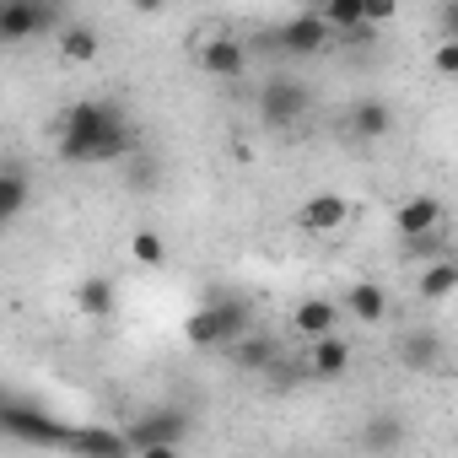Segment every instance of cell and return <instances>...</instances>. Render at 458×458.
Returning <instances> with one entry per match:
<instances>
[{
    "instance_id": "cell-1",
    "label": "cell",
    "mask_w": 458,
    "mask_h": 458,
    "mask_svg": "<svg viewBox=\"0 0 458 458\" xmlns=\"http://www.w3.org/2000/svg\"><path fill=\"white\" fill-rule=\"evenodd\" d=\"M135 157V124L108 98H81L60 114V162L71 167H108Z\"/></svg>"
},
{
    "instance_id": "cell-2",
    "label": "cell",
    "mask_w": 458,
    "mask_h": 458,
    "mask_svg": "<svg viewBox=\"0 0 458 458\" xmlns=\"http://www.w3.org/2000/svg\"><path fill=\"white\" fill-rule=\"evenodd\" d=\"M249 329H254V308L243 297H210L205 308H194L183 318V340L194 351H226V345H238Z\"/></svg>"
},
{
    "instance_id": "cell-3",
    "label": "cell",
    "mask_w": 458,
    "mask_h": 458,
    "mask_svg": "<svg viewBox=\"0 0 458 458\" xmlns=\"http://www.w3.org/2000/svg\"><path fill=\"white\" fill-rule=\"evenodd\" d=\"M0 431L22 447H38V453H71V426H60L55 415H44L38 404L6 394L0 399Z\"/></svg>"
},
{
    "instance_id": "cell-4",
    "label": "cell",
    "mask_w": 458,
    "mask_h": 458,
    "mask_svg": "<svg viewBox=\"0 0 458 458\" xmlns=\"http://www.w3.org/2000/svg\"><path fill=\"white\" fill-rule=\"evenodd\" d=\"M308 108H313V92L297 76H270L259 87V124L265 130H292L308 119Z\"/></svg>"
},
{
    "instance_id": "cell-5",
    "label": "cell",
    "mask_w": 458,
    "mask_h": 458,
    "mask_svg": "<svg viewBox=\"0 0 458 458\" xmlns=\"http://www.w3.org/2000/svg\"><path fill=\"white\" fill-rule=\"evenodd\" d=\"M124 437H130V453L162 458V453H173V447L189 442V415H183V410H151V415H140L135 426H124Z\"/></svg>"
},
{
    "instance_id": "cell-6",
    "label": "cell",
    "mask_w": 458,
    "mask_h": 458,
    "mask_svg": "<svg viewBox=\"0 0 458 458\" xmlns=\"http://www.w3.org/2000/svg\"><path fill=\"white\" fill-rule=\"evenodd\" d=\"M33 33H60V6L55 0H6L0 6V38L28 44Z\"/></svg>"
},
{
    "instance_id": "cell-7",
    "label": "cell",
    "mask_w": 458,
    "mask_h": 458,
    "mask_svg": "<svg viewBox=\"0 0 458 458\" xmlns=\"http://www.w3.org/2000/svg\"><path fill=\"white\" fill-rule=\"evenodd\" d=\"M329 38H335V28H329L324 12H297V17H286L265 44H270V49H286V55H318Z\"/></svg>"
},
{
    "instance_id": "cell-8",
    "label": "cell",
    "mask_w": 458,
    "mask_h": 458,
    "mask_svg": "<svg viewBox=\"0 0 458 458\" xmlns=\"http://www.w3.org/2000/svg\"><path fill=\"white\" fill-rule=\"evenodd\" d=\"M345 221H351V199L335 194V189H318V194H308V199L297 205V226H302V233H313V238L340 233Z\"/></svg>"
},
{
    "instance_id": "cell-9",
    "label": "cell",
    "mask_w": 458,
    "mask_h": 458,
    "mask_svg": "<svg viewBox=\"0 0 458 458\" xmlns=\"http://www.w3.org/2000/svg\"><path fill=\"white\" fill-rule=\"evenodd\" d=\"M199 71L210 76V81H238L243 71H249V49L238 44V38H210L205 49H199Z\"/></svg>"
},
{
    "instance_id": "cell-10",
    "label": "cell",
    "mask_w": 458,
    "mask_h": 458,
    "mask_svg": "<svg viewBox=\"0 0 458 458\" xmlns=\"http://www.w3.org/2000/svg\"><path fill=\"white\" fill-rule=\"evenodd\" d=\"M442 226V199L437 194H404L399 210H394V233L399 238H420V233H437Z\"/></svg>"
},
{
    "instance_id": "cell-11",
    "label": "cell",
    "mask_w": 458,
    "mask_h": 458,
    "mask_svg": "<svg viewBox=\"0 0 458 458\" xmlns=\"http://www.w3.org/2000/svg\"><path fill=\"white\" fill-rule=\"evenodd\" d=\"M345 124H351L356 140H388V135H394V108H388L383 98H361V103L345 114Z\"/></svg>"
},
{
    "instance_id": "cell-12",
    "label": "cell",
    "mask_w": 458,
    "mask_h": 458,
    "mask_svg": "<svg viewBox=\"0 0 458 458\" xmlns=\"http://www.w3.org/2000/svg\"><path fill=\"white\" fill-rule=\"evenodd\" d=\"M345 313H351L356 324H383V318H388V286H377V281H351V286H345Z\"/></svg>"
},
{
    "instance_id": "cell-13",
    "label": "cell",
    "mask_w": 458,
    "mask_h": 458,
    "mask_svg": "<svg viewBox=\"0 0 458 458\" xmlns=\"http://www.w3.org/2000/svg\"><path fill=\"white\" fill-rule=\"evenodd\" d=\"M308 372H313L318 383H335V377H345V372H351V340H340V335H324V340H313Z\"/></svg>"
},
{
    "instance_id": "cell-14",
    "label": "cell",
    "mask_w": 458,
    "mask_h": 458,
    "mask_svg": "<svg viewBox=\"0 0 458 458\" xmlns=\"http://www.w3.org/2000/svg\"><path fill=\"white\" fill-rule=\"evenodd\" d=\"M292 329H297L302 340H324V335H335V329H340V308H335V302H324V297H308V302H297Z\"/></svg>"
},
{
    "instance_id": "cell-15",
    "label": "cell",
    "mask_w": 458,
    "mask_h": 458,
    "mask_svg": "<svg viewBox=\"0 0 458 458\" xmlns=\"http://www.w3.org/2000/svg\"><path fill=\"white\" fill-rule=\"evenodd\" d=\"M71 453H87V458H124V453H130V437H124V431H108V426H81V431H71Z\"/></svg>"
},
{
    "instance_id": "cell-16",
    "label": "cell",
    "mask_w": 458,
    "mask_h": 458,
    "mask_svg": "<svg viewBox=\"0 0 458 458\" xmlns=\"http://www.w3.org/2000/svg\"><path fill=\"white\" fill-rule=\"evenodd\" d=\"M55 38H60V55H65L71 65H92V60H98V49H103V38H98V28H92V22H65Z\"/></svg>"
},
{
    "instance_id": "cell-17",
    "label": "cell",
    "mask_w": 458,
    "mask_h": 458,
    "mask_svg": "<svg viewBox=\"0 0 458 458\" xmlns=\"http://www.w3.org/2000/svg\"><path fill=\"white\" fill-rule=\"evenodd\" d=\"M399 361H404L410 372H431V367L442 361V340H437L431 329H410V335L399 340Z\"/></svg>"
},
{
    "instance_id": "cell-18",
    "label": "cell",
    "mask_w": 458,
    "mask_h": 458,
    "mask_svg": "<svg viewBox=\"0 0 458 458\" xmlns=\"http://www.w3.org/2000/svg\"><path fill=\"white\" fill-rule=\"evenodd\" d=\"M226 351H233V361H238L243 372H270V367H276V345H270L259 329H249L238 345H226Z\"/></svg>"
},
{
    "instance_id": "cell-19",
    "label": "cell",
    "mask_w": 458,
    "mask_h": 458,
    "mask_svg": "<svg viewBox=\"0 0 458 458\" xmlns=\"http://www.w3.org/2000/svg\"><path fill=\"white\" fill-rule=\"evenodd\" d=\"M114 302H119V297H114V281H108V276H87V281L76 286V308H81L87 318H108Z\"/></svg>"
},
{
    "instance_id": "cell-20",
    "label": "cell",
    "mask_w": 458,
    "mask_h": 458,
    "mask_svg": "<svg viewBox=\"0 0 458 458\" xmlns=\"http://www.w3.org/2000/svg\"><path fill=\"white\" fill-rule=\"evenodd\" d=\"M458 292V259H431L426 270H420V297L426 302H442V297H453Z\"/></svg>"
},
{
    "instance_id": "cell-21",
    "label": "cell",
    "mask_w": 458,
    "mask_h": 458,
    "mask_svg": "<svg viewBox=\"0 0 458 458\" xmlns=\"http://www.w3.org/2000/svg\"><path fill=\"white\" fill-rule=\"evenodd\" d=\"M28 210V173L12 162L6 173H0V216H6V221H17Z\"/></svg>"
},
{
    "instance_id": "cell-22",
    "label": "cell",
    "mask_w": 458,
    "mask_h": 458,
    "mask_svg": "<svg viewBox=\"0 0 458 458\" xmlns=\"http://www.w3.org/2000/svg\"><path fill=\"white\" fill-rule=\"evenodd\" d=\"M318 12L329 17L335 33H345V28H356V22H367V0H324Z\"/></svg>"
},
{
    "instance_id": "cell-23",
    "label": "cell",
    "mask_w": 458,
    "mask_h": 458,
    "mask_svg": "<svg viewBox=\"0 0 458 458\" xmlns=\"http://www.w3.org/2000/svg\"><path fill=\"white\" fill-rule=\"evenodd\" d=\"M130 259H135V265H162V259H167V243H162V233L140 226V233L130 238Z\"/></svg>"
},
{
    "instance_id": "cell-24",
    "label": "cell",
    "mask_w": 458,
    "mask_h": 458,
    "mask_svg": "<svg viewBox=\"0 0 458 458\" xmlns=\"http://www.w3.org/2000/svg\"><path fill=\"white\" fill-rule=\"evenodd\" d=\"M361 442H367V447H404V426H399L394 415H372V426H367Z\"/></svg>"
},
{
    "instance_id": "cell-25",
    "label": "cell",
    "mask_w": 458,
    "mask_h": 458,
    "mask_svg": "<svg viewBox=\"0 0 458 458\" xmlns=\"http://www.w3.org/2000/svg\"><path fill=\"white\" fill-rule=\"evenodd\" d=\"M404 254H410V259H426V265H431V259H442V254H447L442 226H437V233H420V238H404Z\"/></svg>"
},
{
    "instance_id": "cell-26",
    "label": "cell",
    "mask_w": 458,
    "mask_h": 458,
    "mask_svg": "<svg viewBox=\"0 0 458 458\" xmlns=\"http://www.w3.org/2000/svg\"><path fill=\"white\" fill-rule=\"evenodd\" d=\"M431 71H437L442 81H458V38H442V44L431 49Z\"/></svg>"
},
{
    "instance_id": "cell-27",
    "label": "cell",
    "mask_w": 458,
    "mask_h": 458,
    "mask_svg": "<svg viewBox=\"0 0 458 458\" xmlns=\"http://www.w3.org/2000/svg\"><path fill=\"white\" fill-rule=\"evenodd\" d=\"M437 33L458 38V0H442V6H437Z\"/></svg>"
},
{
    "instance_id": "cell-28",
    "label": "cell",
    "mask_w": 458,
    "mask_h": 458,
    "mask_svg": "<svg viewBox=\"0 0 458 458\" xmlns=\"http://www.w3.org/2000/svg\"><path fill=\"white\" fill-rule=\"evenodd\" d=\"M399 17V0H367V22H377V28H388Z\"/></svg>"
},
{
    "instance_id": "cell-29",
    "label": "cell",
    "mask_w": 458,
    "mask_h": 458,
    "mask_svg": "<svg viewBox=\"0 0 458 458\" xmlns=\"http://www.w3.org/2000/svg\"><path fill=\"white\" fill-rule=\"evenodd\" d=\"M173 0H130V12H140V17H157V12H167Z\"/></svg>"
}]
</instances>
